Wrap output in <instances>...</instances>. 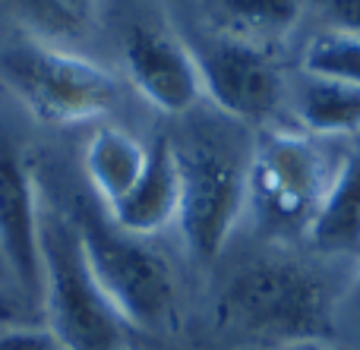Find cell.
Listing matches in <instances>:
<instances>
[{
    "label": "cell",
    "instance_id": "1",
    "mask_svg": "<svg viewBox=\"0 0 360 350\" xmlns=\"http://www.w3.org/2000/svg\"><path fill=\"white\" fill-rule=\"evenodd\" d=\"M215 322L231 341L281 350L323 344L335 332L323 278L285 259H262L234 271L215 300Z\"/></svg>",
    "mask_w": 360,
    "mask_h": 350
},
{
    "label": "cell",
    "instance_id": "2",
    "mask_svg": "<svg viewBox=\"0 0 360 350\" xmlns=\"http://www.w3.org/2000/svg\"><path fill=\"white\" fill-rule=\"evenodd\" d=\"M41 325L63 350H127V325L82 256L73 218L41 215Z\"/></svg>",
    "mask_w": 360,
    "mask_h": 350
},
{
    "label": "cell",
    "instance_id": "3",
    "mask_svg": "<svg viewBox=\"0 0 360 350\" xmlns=\"http://www.w3.org/2000/svg\"><path fill=\"white\" fill-rule=\"evenodd\" d=\"M82 256L105 300L127 328L168 332L177 319V281L171 265L139 237L117 231L92 208L76 215Z\"/></svg>",
    "mask_w": 360,
    "mask_h": 350
},
{
    "label": "cell",
    "instance_id": "4",
    "mask_svg": "<svg viewBox=\"0 0 360 350\" xmlns=\"http://www.w3.org/2000/svg\"><path fill=\"white\" fill-rule=\"evenodd\" d=\"M345 152H332L307 133L262 130L250 149L247 189L262 221L310 231L332 189Z\"/></svg>",
    "mask_w": 360,
    "mask_h": 350
},
{
    "label": "cell",
    "instance_id": "5",
    "mask_svg": "<svg viewBox=\"0 0 360 350\" xmlns=\"http://www.w3.org/2000/svg\"><path fill=\"white\" fill-rule=\"evenodd\" d=\"M4 79L32 117L51 126L98 120L117 105V82L108 69L70 48L44 41H19L0 57Z\"/></svg>",
    "mask_w": 360,
    "mask_h": 350
},
{
    "label": "cell",
    "instance_id": "6",
    "mask_svg": "<svg viewBox=\"0 0 360 350\" xmlns=\"http://www.w3.org/2000/svg\"><path fill=\"white\" fill-rule=\"evenodd\" d=\"M177 149V145H174ZM180 215L177 227L196 262L209 265L221 256L243 208L250 202L247 164L221 136H193L177 149Z\"/></svg>",
    "mask_w": 360,
    "mask_h": 350
},
{
    "label": "cell",
    "instance_id": "7",
    "mask_svg": "<svg viewBox=\"0 0 360 350\" xmlns=\"http://www.w3.org/2000/svg\"><path fill=\"white\" fill-rule=\"evenodd\" d=\"M202 95L237 123H262L281 101V76L272 57L240 35H209L193 48Z\"/></svg>",
    "mask_w": 360,
    "mask_h": 350
},
{
    "label": "cell",
    "instance_id": "8",
    "mask_svg": "<svg viewBox=\"0 0 360 350\" xmlns=\"http://www.w3.org/2000/svg\"><path fill=\"white\" fill-rule=\"evenodd\" d=\"M124 63L133 88L165 114L180 117L205 98L193 48L165 29L136 25L127 35Z\"/></svg>",
    "mask_w": 360,
    "mask_h": 350
},
{
    "label": "cell",
    "instance_id": "9",
    "mask_svg": "<svg viewBox=\"0 0 360 350\" xmlns=\"http://www.w3.org/2000/svg\"><path fill=\"white\" fill-rule=\"evenodd\" d=\"M0 256L25 294L41 300V208L22 155L0 136Z\"/></svg>",
    "mask_w": 360,
    "mask_h": 350
},
{
    "label": "cell",
    "instance_id": "10",
    "mask_svg": "<svg viewBox=\"0 0 360 350\" xmlns=\"http://www.w3.org/2000/svg\"><path fill=\"white\" fill-rule=\"evenodd\" d=\"M177 215H180L177 149L171 139L158 136L149 145V161H146L143 177L117 206L108 208V218H111V224L117 231L146 240L168 231L171 224H177Z\"/></svg>",
    "mask_w": 360,
    "mask_h": 350
},
{
    "label": "cell",
    "instance_id": "11",
    "mask_svg": "<svg viewBox=\"0 0 360 350\" xmlns=\"http://www.w3.org/2000/svg\"><path fill=\"white\" fill-rule=\"evenodd\" d=\"M149 161V145H143L124 126H98L82 149V168H86L89 187L111 208L136 187Z\"/></svg>",
    "mask_w": 360,
    "mask_h": 350
},
{
    "label": "cell",
    "instance_id": "12",
    "mask_svg": "<svg viewBox=\"0 0 360 350\" xmlns=\"http://www.w3.org/2000/svg\"><path fill=\"white\" fill-rule=\"evenodd\" d=\"M307 237L323 253L360 256V136L345 149L342 168Z\"/></svg>",
    "mask_w": 360,
    "mask_h": 350
},
{
    "label": "cell",
    "instance_id": "13",
    "mask_svg": "<svg viewBox=\"0 0 360 350\" xmlns=\"http://www.w3.org/2000/svg\"><path fill=\"white\" fill-rule=\"evenodd\" d=\"M294 114L307 136L354 139L360 136V86L304 73L294 95Z\"/></svg>",
    "mask_w": 360,
    "mask_h": 350
},
{
    "label": "cell",
    "instance_id": "14",
    "mask_svg": "<svg viewBox=\"0 0 360 350\" xmlns=\"http://www.w3.org/2000/svg\"><path fill=\"white\" fill-rule=\"evenodd\" d=\"M16 19L35 41L67 48L95 29L98 0H10Z\"/></svg>",
    "mask_w": 360,
    "mask_h": 350
},
{
    "label": "cell",
    "instance_id": "15",
    "mask_svg": "<svg viewBox=\"0 0 360 350\" xmlns=\"http://www.w3.org/2000/svg\"><path fill=\"white\" fill-rule=\"evenodd\" d=\"M304 73L316 79L360 86V35L348 32H319L304 48Z\"/></svg>",
    "mask_w": 360,
    "mask_h": 350
},
{
    "label": "cell",
    "instance_id": "16",
    "mask_svg": "<svg viewBox=\"0 0 360 350\" xmlns=\"http://www.w3.org/2000/svg\"><path fill=\"white\" fill-rule=\"evenodd\" d=\"M221 6L237 25V32L231 35H240L247 41L285 32L304 10L300 0H221Z\"/></svg>",
    "mask_w": 360,
    "mask_h": 350
},
{
    "label": "cell",
    "instance_id": "17",
    "mask_svg": "<svg viewBox=\"0 0 360 350\" xmlns=\"http://www.w3.org/2000/svg\"><path fill=\"white\" fill-rule=\"evenodd\" d=\"M0 350H63L41 322L0 328Z\"/></svg>",
    "mask_w": 360,
    "mask_h": 350
},
{
    "label": "cell",
    "instance_id": "18",
    "mask_svg": "<svg viewBox=\"0 0 360 350\" xmlns=\"http://www.w3.org/2000/svg\"><path fill=\"white\" fill-rule=\"evenodd\" d=\"M300 6L323 13L335 32L360 35V0H300Z\"/></svg>",
    "mask_w": 360,
    "mask_h": 350
},
{
    "label": "cell",
    "instance_id": "19",
    "mask_svg": "<svg viewBox=\"0 0 360 350\" xmlns=\"http://www.w3.org/2000/svg\"><path fill=\"white\" fill-rule=\"evenodd\" d=\"M6 325H25V316L19 313V307L13 300L0 297V328H6Z\"/></svg>",
    "mask_w": 360,
    "mask_h": 350
},
{
    "label": "cell",
    "instance_id": "20",
    "mask_svg": "<svg viewBox=\"0 0 360 350\" xmlns=\"http://www.w3.org/2000/svg\"><path fill=\"white\" fill-rule=\"evenodd\" d=\"M297 350H323V347H319V344H313V347H297Z\"/></svg>",
    "mask_w": 360,
    "mask_h": 350
}]
</instances>
